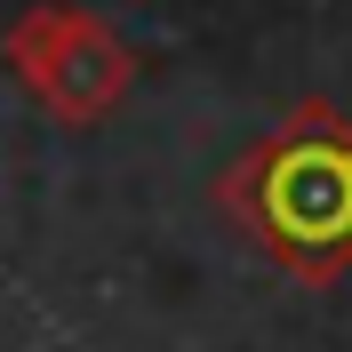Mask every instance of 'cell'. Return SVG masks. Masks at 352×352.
Masks as SVG:
<instances>
[{"mask_svg":"<svg viewBox=\"0 0 352 352\" xmlns=\"http://www.w3.org/2000/svg\"><path fill=\"white\" fill-rule=\"evenodd\" d=\"M248 208L272 232V248L296 264H320L352 248V144H272L248 176Z\"/></svg>","mask_w":352,"mask_h":352,"instance_id":"cell-1","label":"cell"}]
</instances>
